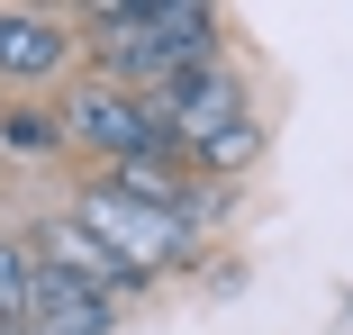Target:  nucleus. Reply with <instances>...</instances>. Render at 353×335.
<instances>
[{
  "mask_svg": "<svg viewBox=\"0 0 353 335\" xmlns=\"http://www.w3.org/2000/svg\"><path fill=\"white\" fill-rule=\"evenodd\" d=\"M109 63L127 73V91H163L190 63H218V19L199 0H163V10H91Z\"/></svg>",
  "mask_w": 353,
  "mask_h": 335,
  "instance_id": "f257e3e1",
  "label": "nucleus"
},
{
  "mask_svg": "<svg viewBox=\"0 0 353 335\" xmlns=\"http://www.w3.org/2000/svg\"><path fill=\"white\" fill-rule=\"evenodd\" d=\"M118 263H136V272H154V263H181L190 254V209H145V199H118V190H82L73 209Z\"/></svg>",
  "mask_w": 353,
  "mask_h": 335,
  "instance_id": "f03ea898",
  "label": "nucleus"
},
{
  "mask_svg": "<svg viewBox=\"0 0 353 335\" xmlns=\"http://www.w3.org/2000/svg\"><path fill=\"white\" fill-rule=\"evenodd\" d=\"M63 136H82V145H100V154H118V163H145V154H172V127H163V109L145 100V91H82V100H63Z\"/></svg>",
  "mask_w": 353,
  "mask_h": 335,
  "instance_id": "7ed1b4c3",
  "label": "nucleus"
},
{
  "mask_svg": "<svg viewBox=\"0 0 353 335\" xmlns=\"http://www.w3.org/2000/svg\"><path fill=\"white\" fill-rule=\"evenodd\" d=\"M28 254H37V272H63V281H82V290H100V299L136 290V263H118L82 218H46V227L28 236Z\"/></svg>",
  "mask_w": 353,
  "mask_h": 335,
  "instance_id": "20e7f679",
  "label": "nucleus"
},
{
  "mask_svg": "<svg viewBox=\"0 0 353 335\" xmlns=\"http://www.w3.org/2000/svg\"><path fill=\"white\" fill-rule=\"evenodd\" d=\"M172 127V145H199V136H218V127H236V82H227V63H190V73H172L163 91H145Z\"/></svg>",
  "mask_w": 353,
  "mask_h": 335,
  "instance_id": "39448f33",
  "label": "nucleus"
},
{
  "mask_svg": "<svg viewBox=\"0 0 353 335\" xmlns=\"http://www.w3.org/2000/svg\"><path fill=\"white\" fill-rule=\"evenodd\" d=\"M73 63V28L46 10H0V82H46Z\"/></svg>",
  "mask_w": 353,
  "mask_h": 335,
  "instance_id": "423d86ee",
  "label": "nucleus"
},
{
  "mask_svg": "<svg viewBox=\"0 0 353 335\" xmlns=\"http://www.w3.org/2000/svg\"><path fill=\"white\" fill-rule=\"evenodd\" d=\"M37 335H109V299L63 272H37Z\"/></svg>",
  "mask_w": 353,
  "mask_h": 335,
  "instance_id": "0eeeda50",
  "label": "nucleus"
},
{
  "mask_svg": "<svg viewBox=\"0 0 353 335\" xmlns=\"http://www.w3.org/2000/svg\"><path fill=\"white\" fill-rule=\"evenodd\" d=\"M37 326V254L0 236V335H19Z\"/></svg>",
  "mask_w": 353,
  "mask_h": 335,
  "instance_id": "6e6552de",
  "label": "nucleus"
},
{
  "mask_svg": "<svg viewBox=\"0 0 353 335\" xmlns=\"http://www.w3.org/2000/svg\"><path fill=\"white\" fill-rule=\"evenodd\" d=\"M100 190H118V199H145V209H190V199H181V172H172L163 154H145V163H118Z\"/></svg>",
  "mask_w": 353,
  "mask_h": 335,
  "instance_id": "1a4fd4ad",
  "label": "nucleus"
},
{
  "mask_svg": "<svg viewBox=\"0 0 353 335\" xmlns=\"http://www.w3.org/2000/svg\"><path fill=\"white\" fill-rule=\"evenodd\" d=\"M199 172H236V163H254L263 154V127L254 118H236V127H218V136H199V145H181Z\"/></svg>",
  "mask_w": 353,
  "mask_h": 335,
  "instance_id": "9d476101",
  "label": "nucleus"
},
{
  "mask_svg": "<svg viewBox=\"0 0 353 335\" xmlns=\"http://www.w3.org/2000/svg\"><path fill=\"white\" fill-rule=\"evenodd\" d=\"M0 136H10L19 154H37V145H54V136H63V127H46V118H28V109H19V118H0Z\"/></svg>",
  "mask_w": 353,
  "mask_h": 335,
  "instance_id": "9b49d317",
  "label": "nucleus"
}]
</instances>
